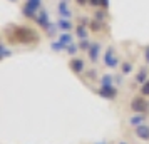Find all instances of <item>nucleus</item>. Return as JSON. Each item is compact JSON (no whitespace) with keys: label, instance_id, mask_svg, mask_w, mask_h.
Returning a JSON list of instances; mask_svg holds the SVG:
<instances>
[{"label":"nucleus","instance_id":"1","mask_svg":"<svg viewBox=\"0 0 149 144\" xmlns=\"http://www.w3.org/2000/svg\"><path fill=\"white\" fill-rule=\"evenodd\" d=\"M131 107H132V111H134V112H142V114H144V112L148 111V102L137 97V99H134V101H132V106H131Z\"/></svg>","mask_w":149,"mask_h":144},{"label":"nucleus","instance_id":"2","mask_svg":"<svg viewBox=\"0 0 149 144\" xmlns=\"http://www.w3.org/2000/svg\"><path fill=\"white\" fill-rule=\"evenodd\" d=\"M136 136L142 141H149V126H137L136 127Z\"/></svg>","mask_w":149,"mask_h":144},{"label":"nucleus","instance_id":"3","mask_svg":"<svg viewBox=\"0 0 149 144\" xmlns=\"http://www.w3.org/2000/svg\"><path fill=\"white\" fill-rule=\"evenodd\" d=\"M117 57H116L114 50L112 49H109L107 52H106V65H109V67H117Z\"/></svg>","mask_w":149,"mask_h":144},{"label":"nucleus","instance_id":"4","mask_svg":"<svg viewBox=\"0 0 149 144\" xmlns=\"http://www.w3.org/2000/svg\"><path fill=\"white\" fill-rule=\"evenodd\" d=\"M99 94H101L102 97H107V99H114L117 92H116V89L111 87V86H102V89L99 90Z\"/></svg>","mask_w":149,"mask_h":144},{"label":"nucleus","instance_id":"5","mask_svg":"<svg viewBox=\"0 0 149 144\" xmlns=\"http://www.w3.org/2000/svg\"><path fill=\"white\" fill-rule=\"evenodd\" d=\"M70 69L74 70L75 74H81L82 70H84V61L82 59H74V61L70 62Z\"/></svg>","mask_w":149,"mask_h":144},{"label":"nucleus","instance_id":"6","mask_svg":"<svg viewBox=\"0 0 149 144\" xmlns=\"http://www.w3.org/2000/svg\"><path fill=\"white\" fill-rule=\"evenodd\" d=\"M144 121H146V116L141 112L139 116H132V117H131V119H129V124L137 127V126H142V124H144Z\"/></svg>","mask_w":149,"mask_h":144},{"label":"nucleus","instance_id":"7","mask_svg":"<svg viewBox=\"0 0 149 144\" xmlns=\"http://www.w3.org/2000/svg\"><path fill=\"white\" fill-rule=\"evenodd\" d=\"M97 54H99V45L95 44L94 47L91 49V52H89V57H91V61H92V62L97 61Z\"/></svg>","mask_w":149,"mask_h":144},{"label":"nucleus","instance_id":"8","mask_svg":"<svg viewBox=\"0 0 149 144\" xmlns=\"http://www.w3.org/2000/svg\"><path fill=\"white\" fill-rule=\"evenodd\" d=\"M112 84V76H104L102 79V86H111Z\"/></svg>","mask_w":149,"mask_h":144},{"label":"nucleus","instance_id":"9","mask_svg":"<svg viewBox=\"0 0 149 144\" xmlns=\"http://www.w3.org/2000/svg\"><path fill=\"white\" fill-rule=\"evenodd\" d=\"M144 81H146V72H144V70H142L141 74H139V76H137V82H144Z\"/></svg>","mask_w":149,"mask_h":144},{"label":"nucleus","instance_id":"10","mask_svg":"<svg viewBox=\"0 0 149 144\" xmlns=\"http://www.w3.org/2000/svg\"><path fill=\"white\" fill-rule=\"evenodd\" d=\"M142 94H149V82H146L142 86Z\"/></svg>","mask_w":149,"mask_h":144},{"label":"nucleus","instance_id":"11","mask_svg":"<svg viewBox=\"0 0 149 144\" xmlns=\"http://www.w3.org/2000/svg\"><path fill=\"white\" fill-rule=\"evenodd\" d=\"M119 144H127V143H119Z\"/></svg>","mask_w":149,"mask_h":144},{"label":"nucleus","instance_id":"12","mask_svg":"<svg viewBox=\"0 0 149 144\" xmlns=\"http://www.w3.org/2000/svg\"><path fill=\"white\" fill-rule=\"evenodd\" d=\"M97 144H106V143H97Z\"/></svg>","mask_w":149,"mask_h":144},{"label":"nucleus","instance_id":"13","mask_svg":"<svg viewBox=\"0 0 149 144\" xmlns=\"http://www.w3.org/2000/svg\"><path fill=\"white\" fill-rule=\"evenodd\" d=\"M146 59H148V61H149V57H146Z\"/></svg>","mask_w":149,"mask_h":144}]
</instances>
